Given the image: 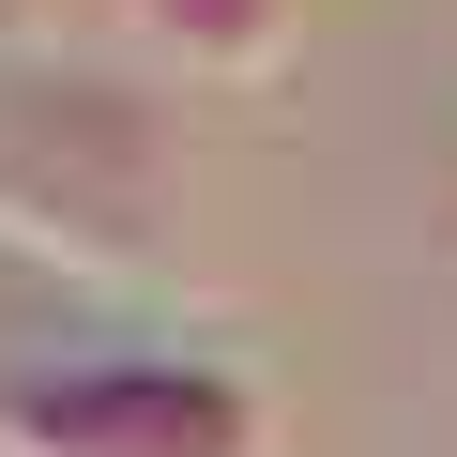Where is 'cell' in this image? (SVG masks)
I'll list each match as a JSON object with an SVG mask.
<instances>
[{
  "label": "cell",
  "instance_id": "obj_2",
  "mask_svg": "<svg viewBox=\"0 0 457 457\" xmlns=\"http://www.w3.org/2000/svg\"><path fill=\"white\" fill-rule=\"evenodd\" d=\"M0 16H46V0H0Z\"/></svg>",
  "mask_w": 457,
  "mask_h": 457
},
{
  "label": "cell",
  "instance_id": "obj_1",
  "mask_svg": "<svg viewBox=\"0 0 457 457\" xmlns=\"http://www.w3.org/2000/svg\"><path fill=\"white\" fill-rule=\"evenodd\" d=\"M137 16H153L183 62H213V77H260L275 31H290V0H137Z\"/></svg>",
  "mask_w": 457,
  "mask_h": 457
}]
</instances>
